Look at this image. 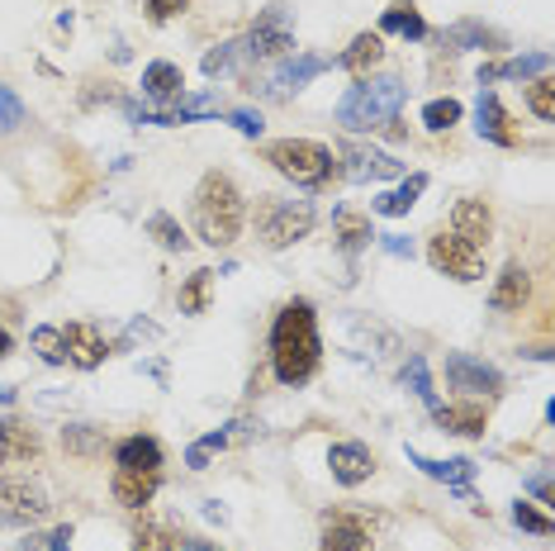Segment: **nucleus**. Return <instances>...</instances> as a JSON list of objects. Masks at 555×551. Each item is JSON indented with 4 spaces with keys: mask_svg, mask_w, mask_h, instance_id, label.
I'll list each match as a JSON object with an SVG mask.
<instances>
[{
    "mask_svg": "<svg viewBox=\"0 0 555 551\" xmlns=\"http://www.w3.org/2000/svg\"><path fill=\"white\" fill-rule=\"evenodd\" d=\"M319 72H327V57L319 53H299V57H285L281 67L271 72L267 81H261V95H271V100H289V95H299L305 86L319 77Z\"/></svg>",
    "mask_w": 555,
    "mask_h": 551,
    "instance_id": "nucleus-10",
    "label": "nucleus"
},
{
    "mask_svg": "<svg viewBox=\"0 0 555 551\" xmlns=\"http://www.w3.org/2000/svg\"><path fill=\"white\" fill-rule=\"evenodd\" d=\"M475 129H479V138H489V143H499V148H517V133L508 129V115H503V105H499L494 91H479Z\"/></svg>",
    "mask_w": 555,
    "mask_h": 551,
    "instance_id": "nucleus-19",
    "label": "nucleus"
},
{
    "mask_svg": "<svg viewBox=\"0 0 555 551\" xmlns=\"http://www.w3.org/2000/svg\"><path fill=\"white\" fill-rule=\"evenodd\" d=\"M20 124H24V100H20L15 91H10L5 81H0V138L15 133Z\"/></svg>",
    "mask_w": 555,
    "mask_h": 551,
    "instance_id": "nucleus-39",
    "label": "nucleus"
},
{
    "mask_svg": "<svg viewBox=\"0 0 555 551\" xmlns=\"http://www.w3.org/2000/svg\"><path fill=\"white\" fill-rule=\"evenodd\" d=\"M403 100H409V86L399 77H361L343 100H337V124H343L347 133L389 129V124L399 119Z\"/></svg>",
    "mask_w": 555,
    "mask_h": 551,
    "instance_id": "nucleus-3",
    "label": "nucleus"
},
{
    "mask_svg": "<svg viewBox=\"0 0 555 551\" xmlns=\"http://www.w3.org/2000/svg\"><path fill=\"white\" fill-rule=\"evenodd\" d=\"M285 5H271L267 15H261L251 29L243 34V39H229V43H219L214 53H205V77H223V72H243L251 67V62H275V57H289L295 53V39H289V24H285Z\"/></svg>",
    "mask_w": 555,
    "mask_h": 551,
    "instance_id": "nucleus-2",
    "label": "nucleus"
},
{
    "mask_svg": "<svg viewBox=\"0 0 555 551\" xmlns=\"http://www.w3.org/2000/svg\"><path fill=\"white\" fill-rule=\"evenodd\" d=\"M333 238H337V247H343V253H361V247L375 238L371 215H357V209H337V215H333Z\"/></svg>",
    "mask_w": 555,
    "mask_h": 551,
    "instance_id": "nucleus-27",
    "label": "nucleus"
},
{
    "mask_svg": "<svg viewBox=\"0 0 555 551\" xmlns=\"http://www.w3.org/2000/svg\"><path fill=\"white\" fill-rule=\"evenodd\" d=\"M433 419L441 423V433H456V437H485V423L489 413L475 405V399H465V405H437Z\"/></svg>",
    "mask_w": 555,
    "mask_h": 551,
    "instance_id": "nucleus-20",
    "label": "nucleus"
},
{
    "mask_svg": "<svg viewBox=\"0 0 555 551\" xmlns=\"http://www.w3.org/2000/svg\"><path fill=\"white\" fill-rule=\"evenodd\" d=\"M313 229V205L309 200H267L261 205V243L267 247H289L299 238H309Z\"/></svg>",
    "mask_w": 555,
    "mask_h": 551,
    "instance_id": "nucleus-6",
    "label": "nucleus"
},
{
    "mask_svg": "<svg viewBox=\"0 0 555 551\" xmlns=\"http://www.w3.org/2000/svg\"><path fill=\"white\" fill-rule=\"evenodd\" d=\"M48 551H72V523L53 528V537H48Z\"/></svg>",
    "mask_w": 555,
    "mask_h": 551,
    "instance_id": "nucleus-45",
    "label": "nucleus"
},
{
    "mask_svg": "<svg viewBox=\"0 0 555 551\" xmlns=\"http://www.w3.org/2000/svg\"><path fill=\"white\" fill-rule=\"evenodd\" d=\"M447 385L461 395H499L503 390V375L489 367V361H479L470 353H451L447 357Z\"/></svg>",
    "mask_w": 555,
    "mask_h": 551,
    "instance_id": "nucleus-11",
    "label": "nucleus"
},
{
    "mask_svg": "<svg viewBox=\"0 0 555 551\" xmlns=\"http://www.w3.org/2000/svg\"><path fill=\"white\" fill-rule=\"evenodd\" d=\"M451 233L465 238V243H475V247H489V238H494V215H489L485 200H456V209H451Z\"/></svg>",
    "mask_w": 555,
    "mask_h": 551,
    "instance_id": "nucleus-15",
    "label": "nucleus"
},
{
    "mask_svg": "<svg viewBox=\"0 0 555 551\" xmlns=\"http://www.w3.org/2000/svg\"><path fill=\"white\" fill-rule=\"evenodd\" d=\"M380 57H385V39H380V34H357L347 53H337V67L351 72V77L361 81V77H371V72L380 67Z\"/></svg>",
    "mask_w": 555,
    "mask_h": 551,
    "instance_id": "nucleus-22",
    "label": "nucleus"
},
{
    "mask_svg": "<svg viewBox=\"0 0 555 551\" xmlns=\"http://www.w3.org/2000/svg\"><path fill=\"white\" fill-rule=\"evenodd\" d=\"M181 91H185V77H181V67L176 62H147L143 67V95L153 100V105H176L181 100Z\"/></svg>",
    "mask_w": 555,
    "mask_h": 551,
    "instance_id": "nucleus-18",
    "label": "nucleus"
},
{
    "mask_svg": "<svg viewBox=\"0 0 555 551\" xmlns=\"http://www.w3.org/2000/svg\"><path fill=\"white\" fill-rule=\"evenodd\" d=\"M62 443L77 457H95L100 447H105V428H95V423H72V428H62Z\"/></svg>",
    "mask_w": 555,
    "mask_h": 551,
    "instance_id": "nucleus-34",
    "label": "nucleus"
},
{
    "mask_svg": "<svg viewBox=\"0 0 555 551\" xmlns=\"http://www.w3.org/2000/svg\"><path fill=\"white\" fill-rule=\"evenodd\" d=\"M319 547L323 551H375V528L357 509H327Z\"/></svg>",
    "mask_w": 555,
    "mask_h": 551,
    "instance_id": "nucleus-8",
    "label": "nucleus"
},
{
    "mask_svg": "<svg viewBox=\"0 0 555 551\" xmlns=\"http://www.w3.org/2000/svg\"><path fill=\"white\" fill-rule=\"evenodd\" d=\"M380 34H399V39H427V20L418 15V5L413 0H395V5L380 15Z\"/></svg>",
    "mask_w": 555,
    "mask_h": 551,
    "instance_id": "nucleus-26",
    "label": "nucleus"
},
{
    "mask_svg": "<svg viewBox=\"0 0 555 551\" xmlns=\"http://www.w3.org/2000/svg\"><path fill=\"white\" fill-rule=\"evenodd\" d=\"M0 447H5L10 461H39V452H43L39 433L20 419H0Z\"/></svg>",
    "mask_w": 555,
    "mask_h": 551,
    "instance_id": "nucleus-24",
    "label": "nucleus"
},
{
    "mask_svg": "<svg viewBox=\"0 0 555 551\" xmlns=\"http://www.w3.org/2000/svg\"><path fill=\"white\" fill-rule=\"evenodd\" d=\"M551 72V53H527V57H508L494 67L479 72V81H537Z\"/></svg>",
    "mask_w": 555,
    "mask_h": 551,
    "instance_id": "nucleus-23",
    "label": "nucleus"
},
{
    "mask_svg": "<svg viewBox=\"0 0 555 551\" xmlns=\"http://www.w3.org/2000/svg\"><path fill=\"white\" fill-rule=\"evenodd\" d=\"M513 523H517L522 533H537V537H551V533H555L551 513H541V509H532V504H522V499L513 504Z\"/></svg>",
    "mask_w": 555,
    "mask_h": 551,
    "instance_id": "nucleus-38",
    "label": "nucleus"
},
{
    "mask_svg": "<svg viewBox=\"0 0 555 551\" xmlns=\"http://www.w3.org/2000/svg\"><path fill=\"white\" fill-rule=\"evenodd\" d=\"M53 513V499L39 480H5L0 475V518L5 523H39Z\"/></svg>",
    "mask_w": 555,
    "mask_h": 551,
    "instance_id": "nucleus-9",
    "label": "nucleus"
},
{
    "mask_svg": "<svg viewBox=\"0 0 555 551\" xmlns=\"http://www.w3.org/2000/svg\"><path fill=\"white\" fill-rule=\"evenodd\" d=\"M15 551H48V537H24Z\"/></svg>",
    "mask_w": 555,
    "mask_h": 551,
    "instance_id": "nucleus-46",
    "label": "nucleus"
},
{
    "mask_svg": "<svg viewBox=\"0 0 555 551\" xmlns=\"http://www.w3.org/2000/svg\"><path fill=\"white\" fill-rule=\"evenodd\" d=\"M62 343H67V361H72V367H81V371H95L100 361L109 357L105 333H100L95 323H86V319L67 323V329H62Z\"/></svg>",
    "mask_w": 555,
    "mask_h": 551,
    "instance_id": "nucleus-13",
    "label": "nucleus"
},
{
    "mask_svg": "<svg viewBox=\"0 0 555 551\" xmlns=\"http://www.w3.org/2000/svg\"><path fill=\"white\" fill-rule=\"evenodd\" d=\"M243 428H247V423H233V433H209V437H199V443H191V447H185V466H191V471H205L209 461L233 443V437H243Z\"/></svg>",
    "mask_w": 555,
    "mask_h": 551,
    "instance_id": "nucleus-30",
    "label": "nucleus"
},
{
    "mask_svg": "<svg viewBox=\"0 0 555 551\" xmlns=\"http://www.w3.org/2000/svg\"><path fill=\"white\" fill-rule=\"evenodd\" d=\"M133 551H176L167 528H138L133 533Z\"/></svg>",
    "mask_w": 555,
    "mask_h": 551,
    "instance_id": "nucleus-40",
    "label": "nucleus"
},
{
    "mask_svg": "<svg viewBox=\"0 0 555 551\" xmlns=\"http://www.w3.org/2000/svg\"><path fill=\"white\" fill-rule=\"evenodd\" d=\"M427 261L441 271V276H451V281H485V247H475V243H465V238L456 233H433V243H427Z\"/></svg>",
    "mask_w": 555,
    "mask_h": 551,
    "instance_id": "nucleus-7",
    "label": "nucleus"
},
{
    "mask_svg": "<svg viewBox=\"0 0 555 551\" xmlns=\"http://www.w3.org/2000/svg\"><path fill=\"white\" fill-rule=\"evenodd\" d=\"M343 162H347V177L351 181H389V177H403V162L380 153V148H365V143H347L343 148Z\"/></svg>",
    "mask_w": 555,
    "mask_h": 551,
    "instance_id": "nucleus-12",
    "label": "nucleus"
},
{
    "mask_svg": "<svg viewBox=\"0 0 555 551\" xmlns=\"http://www.w3.org/2000/svg\"><path fill=\"white\" fill-rule=\"evenodd\" d=\"M229 124H233L237 133H247V138H261V129H267L257 110H229Z\"/></svg>",
    "mask_w": 555,
    "mask_h": 551,
    "instance_id": "nucleus-41",
    "label": "nucleus"
},
{
    "mask_svg": "<svg viewBox=\"0 0 555 551\" xmlns=\"http://www.w3.org/2000/svg\"><path fill=\"white\" fill-rule=\"evenodd\" d=\"M0 357H10V333L0 329Z\"/></svg>",
    "mask_w": 555,
    "mask_h": 551,
    "instance_id": "nucleus-48",
    "label": "nucleus"
},
{
    "mask_svg": "<svg viewBox=\"0 0 555 551\" xmlns=\"http://www.w3.org/2000/svg\"><path fill=\"white\" fill-rule=\"evenodd\" d=\"M267 162L285 181H295L299 191H327L343 177V162L333 157V148L313 143V138H275L267 148Z\"/></svg>",
    "mask_w": 555,
    "mask_h": 551,
    "instance_id": "nucleus-5",
    "label": "nucleus"
},
{
    "mask_svg": "<svg viewBox=\"0 0 555 551\" xmlns=\"http://www.w3.org/2000/svg\"><path fill=\"white\" fill-rule=\"evenodd\" d=\"M423 124H427V129H433V133H447V129H456V124H461V100H427V105H423Z\"/></svg>",
    "mask_w": 555,
    "mask_h": 551,
    "instance_id": "nucleus-35",
    "label": "nucleus"
},
{
    "mask_svg": "<svg viewBox=\"0 0 555 551\" xmlns=\"http://www.w3.org/2000/svg\"><path fill=\"white\" fill-rule=\"evenodd\" d=\"M323 361V337H319V315L309 299H289L271 323V367L281 385H309Z\"/></svg>",
    "mask_w": 555,
    "mask_h": 551,
    "instance_id": "nucleus-1",
    "label": "nucleus"
},
{
    "mask_svg": "<svg viewBox=\"0 0 555 551\" xmlns=\"http://www.w3.org/2000/svg\"><path fill=\"white\" fill-rule=\"evenodd\" d=\"M380 243H385L389 257H409V253H413V243H409V238H399V233H385Z\"/></svg>",
    "mask_w": 555,
    "mask_h": 551,
    "instance_id": "nucleus-43",
    "label": "nucleus"
},
{
    "mask_svg": "<svg viewBox=\"0 0 555 551\" xmlns=\"http://www.w3.org/2000/svg\"><path fill=\"white\" fill-rule=\"evenodd\" d=\"M441 43L451 48V53H475V48H503V34L494 29H485V24H475V20H465V24H451L447 34H441Z\"/></svg>",
    "mask_w": 555,
    "mask_h": 551,
    "instance_id": "nucleus-25",
    "label": "nucleus"
},
{
    "mask_svg": "<svg viewBox=\"0 0 555 551\" xmlns=\"http://www.w3.org/2000/svg\"><path fill=\"white\" fill-rule=\"evenodd\" d=\"M157 490H162V471H115V480H109V495H115L124 509L153 504Z\"/></svg>",
    "mask_w": 555,
    "mask_h": 551,
    "instance_id": "nucleus-17",
    "label": "nucleus"
},
{
    "mask_svg": "<svg viewBox=\"0 0 555 551\" xmlns=\"http://www.w3.org/2000/svg\"><path fill=\"white\" fill-rule=\"evenodd\" d=\"M29 347L48 367H67V343H62V329H53V323H39V329L29 333Z\"/></svg>",
    "mask_w": 555,
    "mask_h": 551,
    "instance_id": "nucleus-32",
    "label": "nucleus"
},
{
    "mask_svg": "<svg viewBox=\"0 0 555 551\" xmlns=\"http://www.w3.org/2000/svg\"><path fill=\"white\" fill-rule=\"evenodd\" d=\"M5 461H10V457H5V447H0V471H5Z\"/></svg>",
    "mask_w": 555,
    "mask_h": 551,
    "instance_id": "nucleus-49",
    "label": "nucleus"
},
{
    "mask_svg": "<svg viewBox=\"0 0 555 551\" xmlns=\"http://www.w3.org/2000/svg\"><path fill=\"white\" fill-rule=\"evenodd\" d=\"M147 238H157L162 247H167V253H185V247H191V238H185V229L181 223H176L171 215H147Z\"/></svg>",
    "mask_w": 555,
    "mask_h": 551,
    "instance_id": "nucleus-33",
    "label": "nucleus"
},
{
    "mask_svg": "<svg viewBox=\"0 0 555 551\" xmlns=\"http://www.w3.org/2000/svg\"><path fill=\"white\" fill-rule=\"evenodd\" d=\"M527 299H532V276H527L522 261H508V267L499 271L494 291H489V305H494L499 315H522Z\"/></svg>",
    "mask_w": 555,
    "mask_h": 551,
    "instance_id": "nucleus-14",
    "label": "nucleus"
},
{
    "mask_svg": "<svg viewBox=\"0 0 555 551\" xmlns=\"http://www.w3.org/2000/svg\"><path fill=\"white\" fill-rule=\"evenodd\" d=\"M427 191V177L423 171H413V177H403L399 191H385L380 200H375V215H385V219H399V215H409L413 205H418V195Z\"/></svg>",
    "mask_w": 555,
    "mask_h": 551,
    "instance_id": "nucleus-29",
    "label": "nucleus"
},
{
    "mask_svg": "<svg viewBox=\"0 0 555 551\" xmlns=\"http://www.w3.org/2000/svg\"><path fill=\"white\" fill-rule=\"evenodd\" d=\"M115 471H162V443L147 433H133L115 447Z\"/></svg>",
    "mask_w": 555,
    "mask_h": 551,
    "instance_id": "nucleus-21",
    "label": "nucleus"
},
{
    "mask_svg": "<svg viewBox=\"0 0 555 551\" xmlns=\"http://www.w3.org/2000/svg\"><path fill=\"white\" fill-rule=\"evenodd\" d=\"M185 5H191V0H147V20H153V24H167V20L181 15Z\"/></svg>",
    "mask_w": 555,
    "mask_h": 551,
    "instance_id": "nucleus-42",
    "label": "nucleus"
},
{
    "mask_svg": "<svg viewBox=\"0 0 555 551\" xmlns=\"http://www.w3.org/2000/svg\"><path fill=\"white\" fill-rule=\"evenodd\" d=\"M195 229H199V243L209 247H229L243 233V191L233 185V177L209 171L195 185Z\"/></svg>",
    "mask_w": 555,
    "mask_h": 551,
    "instance_id": "nucleus-4",
    "label": "nucleus"
},
{
    "mask_svg": "<svg viewBox=\"0 0 555 551\" xmlns=\"http://www.w3.org/2000/svg\"><path fill=\"white\" fill-rule=\"evenodd\" d=\"M403 385H409V390L418 395L427 409H437V390H433V375H427L423 357H409V367H403Z\"/></svg>",
    "mask_w": 555,
    "mask_h": 551,
    "instance_id": "nucleus-36",
    "label": "nucleus"
},
{
    "mask_svg": "<svg viewBox=\"0 0 555 551\" xmlns=\"http://www.w3.org/2000/svg\"><path fill=\"white\" fill-rule=\"evenodd\" d=\"M409 461L418 466L423 475H433V480H441L451 490V485H465L475 475V461L470 457H451V461H437V457H423V452H409Z\"/></svg>",
    "mask_w": 555,
    "mask_h": 551,
    "instance_id": "nucleus-28",
    "label": "nucleus"
},
{
    "mask_svg": "<svg viewBox=\"0 0 555 551\" xmlns=\"http://www.w3.org/2000/svg\"><path fill=\"white\" fill-rule=\"evenodd\" d=\"M181 551H219V547H209V542H181Z\"/></svg>",
    "mask_w": 555,
    "mask_h": 551,
    "instance_id": "nucleus-47",
    "label": "nucleus"
},
{
    "mask_svg": "<svg viewBox=\"0 0 555 551\" xmlns=\"http://www.w3.org/2000/svg\"><path fill=\"white\" fill-rule=\"evenodd\" d=\"M327 466H333L337 485H365L375 475V457L365 452L361 443H337L333 452H327Z\"/></svg>",
    "mask_w": 555,
    "mask_h": 551,
    "instance_id": "nucleus-16",
    "label": "nucleus"
},
{
    "mask_svg": "<svg viewBox=\"0 0 555 551\" xmlns=\"http://www.w3.org/2000/svg\"><path fill=\"white\" fill-rule=\"evenodd\" d=\"M527 490H532V495L541 499V504H551V475H546V471H537L532 480H527Z\"/></svg>",
    "mask_w": 555,
    "mask_h": 551,
    "instance_id": "nucleus-44",
    "label": "nucleus"
},
{
    "mask_svg": "<svg viewBox=\"0 0 555 551\" xmlns=\"http://www.w3.org/2000/svg\"><path fill=\"white\" fill-rule=\"evenodd\" d=\"M209 285H214V271L209 267H199V271H191L185 276V285H181V315H205L209 309Z\"/></svg>",
    "mask_w": 555,
    "mask_h": 551,
    "instance_id": "nucleus-31",
    "label": "nucleus"
},
{
    "mask_svg": "<svg viewBox=\"0 0 555 551\" xmlns=\"http://www.w3.org/2000/svg\"><path fill=\"white\" fill-rule=\"evenodd\" d=\"M527 105H532V115L537 119H555V81L551 77H537V81H527Z\"/></svg>",
    "mask_w": 555,
    "mask_h": 551,
    "instance_id": "nucleus-37",
    "label": "nucleus"
}]
</instances>
